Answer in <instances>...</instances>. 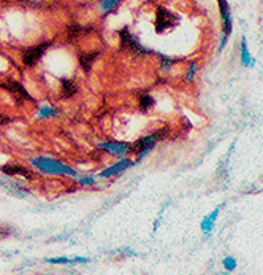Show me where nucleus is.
<instances>
[{"mask_svg":"<svg viewBox=\"0 0 263 275\" xmlns=\"http://www.w3.org/2000/svg\"><path fill=\"white\" fill-rule=\"evenodd\" d=\"M30 164L33 167H37L40 172L43 174H49V175H70V176H76V172L71 167L62 164L60 161H56V159L51 158H33Z\"/></svg>","mask_w":263,"mask_h":275,"instance_id":"1","label":"nucleus"},{"mask_svg":"<svg viewBox=\"0 0 263 275\" xmlns=\"http://www.w3.org/2000/svg\"><path fill=\"white\" fill-rule=\"evenodd\" d=\"M165 129H162V130H157V132H154V134H151V136H146V137H143V138H140V140H137L135 144H132V146H130V152H135L138 154V159L135 162H141V159L146 156L151 150L157 145V142L163 137L162 134H165Z\"/></svg>","mask_w":263,"mask_h":275,"instance_id":"2","label":"nucleus"},{"mask_svg":"<svg viewBox=\"0 0 263 275\" xmlns=\"http://www.w3.org/2000/svg\"><path fill=\"white\" fill-rule=\"evenodd\" d=\"M119 37H121V46H122V50L132 52V54L141 56V54H149V52H151L149 50H146V48L141 45L137 37H133L132 32L129 30V28H122L119 30Z\"/></svg>","mask_w":263,"mask_h":275,"instance_id":"3","label":"nucleus"},{"mask_svg":"<svg viewBox=\"0 0 263 275\" xmlns=\"http://www.w3.org/2000/svg\"><path fill=\"white\" fill-rule=\"evenodd\" d=\"M178 22H179V18L176 14L168 12L167 8H163V6L157 8V13H156V30H157V34H162L165 29L175 28Z\"/></svg>","mask_w":263,"mask_h":275,"instance_id":"4","label":"nucleus"},{"mask_svg":"<svg viewBox=\"0 0 263 275\" xmlns=\"http://www.w3.org/2000/svg\"><path fill=\"white\" fill-rule=\"evenodd\" d=\"M221 8V16H222V24H224V37L221 42V50H224L227 38L230 37L232 34V14H230V6H229V0H217Z\"/></svg>","mask_w":263,"mask_h":275,"instance_id":"5","label":"nucleus"},{"mask_svg":"<svg viewBox=\"0 0 263 275\" xmlns=\"http://www.w3.org/2000/svg\"><path fill=\"white\" fill-rule=\"evenodd\" d=\"M49 48V43H41V45H35L29 50H25L24 51V54H22V62H24V66L27 67H33L37 62L43 58V54L46 52V50Z\"/></svg>","mask_w":263,"mask_h":275,"instance_id":"6","label":"nucleus"},{"mask_svg":"<svg viewBox=\"0 0 263 275\" xmlns=\"http://www.w3.org/2000/svg\"><path fill=\"white\" fill-rule=\"evenodd\" d=\"M130 144H125V142H105L100 144L98 148L103 150V152L114 154V156H124L127 153H130Z\"/></svg>","mask_w":263,"mask_h":275,"instance_id":"7","label":"nucleus"},{"mask_svg":"<svg viewBox=\"0 0 263 275\" xmlns=\"http://www.w3.org/2000/svg\"><path fill=\"white\" fill-rule=\"evenodd\" d=\"M132 166H133V162L129 161V159H121V161H117L114 166L102 170L100 174H98V176H100V178H110V176H113V175H117V174L127 170V168L132 167Z\"/></svg>","mask_w":263,"mask_h":275,"instance_id":"8","label":"nucleus"},{"mask_svg":"<svg viewBox=\"0 0 263 275\" xmlns=\"http://www.w3.org/2000/svg\"><path fill=\"white\" fill-rule=\"evenodd\" d=\"M3 88L5 90L10 92L11 96H14V99H21V100H30V102H33V99L30 97V94L27 92L24 88H22V84H19L17 82H8V83H5L3 84Z\"/></svg>","mask_w":263,"mask_h":275,"instance_id":"9","label":"nucleus"},{"mask_svg":"<svg viewBox=\"0 0 263 275\" xmlns=\"http://www.w3.org/2000/svg\"><path fill=\"white\" fill-rule=\"evenodd\" d=\"M78 92V84L73 80H60V96L62 99H71Z\"/></svg>","mask_w":263,"mask_h":275,"instance_id":"10","label":"nucleus"},{"mask_svg":"<svg viewBox=\"0 0 263 275\" xmlns=\"http://www.w3.org/2000/svg\"><path fill=\"white\" fill-rule=\"evenodd\" d=\"M219 212H221V207L214 208L213 212L208 216H205V220L202 221V230L206 234V236H211L213 229H214V224L217 221V216H219Z\"/></svg>","mask_w":263,"mask_h":275,"instance_id":"11","label":"nucleus"},{"mask_svg":"<svg viewBox=\"0 0 263 275\" xmlns=\"http://www.w3.org/2000/svg\"><path fill=\"white\" fill-rule=\"evenodd\" d=\"M97 58H98V51L83 52V54H79V66H81V68H83L86 74H89Z\"/></svg>","mask_w":263,"mask_h":275,"instance_id":"12","label":"nucleus"},{"mask_svg":"<svg viewBox=\"0 0 263 275\" xmlns=\"http://www.w3.org/2000/svg\"><path fill=\"white\" fill-rule=\"evenodd\" d=\"M2 172L6 174V175H22V176H27V178H32L30 170H27L25 167L17 166V164H6V166H3Z\"/></svg>","mask_w":263,"mask_h":275,"instance_id":"13","label":"nucleus"},{"mask_svg":"<svg viewBox=\"0 0 263 275\" xmlns=\"http://www.w3.org/2000/svg\"><path fill=\"white\" fill-rule=\"evenodd\" d=\"M241 64L244 67H248V68L256 66V59L251 56L249 48H248V43H246V38H244V37H243V42H241Z\"/></svg>","mask_w":263,"mask_h":275,"instance_id":"14","label":"nucleus"},{"mask_svg":"<svg viewBox=\"0 0 263 275\" xmlns=\"http://www.w3.org/2000/svg\"><path fill=\"white\" fill-rule=\"evenodd\" d=\"M89 260L87 258H79V256H76V258H48L46 262L49 264H86Z\"/></svg>","mask_w":263,"mask_h":275,"instance_id":"15","label":"nucleus"},{"mask_svg":"<svg viewBox=\"0 0 263 275\" xmlns=\"http://www.w3.org/2000/svg\"><path fill=\"white\" fill-rule=\"evenodd\" d=\"M119 2L121 0H102L100 2V6H102V10L105 12V13H110V12H113L114 8L119 5Z\"/></svg>","mask_w":263,"mask_h":275,"instance_id":"16","label":"nucleus"},{"mask_svg":"<svg viewBox=\"0 0 263 275\" xmlns=\"http://www.w3.org/2000/svg\"><path fill=\"white\" fill-rule=\"evenodd\" d=\"M222 266L225 268V270L233 272L235 269H237L238 262H237V260L233 258V256H227V258H224V261H222Z\"/></svg>","mask_w":263,"mask_h":275,"instance_id":"17","label":"nucleus"},{"mask_svg":"<svg viewBox=\"0 0 263 275\" xmlns=\"http://www.w3.org/2000/svg\"><path fill=\"white\" fill-rule=\"evenodd\" d=\"M152 105H154V99H152L151 96H146V94H144V96L140 97V108H141L143 112H148V108L152 107Z\"/></svg>","mask_w":263,"mask_h":275,"instance_id":"18","label":"nucleus"},{"mask_svg":"<svg viewBox=\"0 0 263 275\" xmlns=\"http://www.w3.org/2000/svg\"><path fill=\"white\" fill-rule=\"evenodd\" d=\"M57 112L54 110V108H51V107H41L40 108V116H54Z\"/></svg>","mask_w":263,"mask_h":275,"instance_id":"19","label":"nucleus"},{"mask_svg":"<svg viewBox=\"0 0 263 275\" xmlns=\"http://www.w3.org/2000/svg\"><path fill=\"white\" fill-rule=\"evenodd\" d=\"M160 62H162V68H167V70L175 64V60H173V59L165 58V56H160Z\"/></svg>","mask_w":263,"mask_h":275,"instance_id":"20","label":"nucleus"},{"mask_svg":"<svg viewBox=\"0 0 263 275\" xmlns=\"http://www.w3.org/2000/svg\"><path fill=\"white\" fill-rule=\"evenodd\" d=\"M195 70H197V64H195V62H192V66L189 67V72H187V75H186V82H187V83L190 82V80L194 78V75H195Z\"/></svg>","mask_w":263,"mask_h":275,"instance_id":"21","label":"nucleus"},{"mask_svg":"<svg viewBox=\"0 0 263 275\" xmlns=\"http://www.w3.org/2000/svg\"><path fill=\"white\" fill-rule=\"evenodd\" d=\"M78 182L81 184H94L95 178H94V176H84V178H78Z\"/></svg>","mask_w":263,"mask_h":275,"instance_id":"22","label":"nucleus"},{"mask_svg":"<svg viewBox=\"0 0 263 275\" xmlns=\"http://www.w3.org/2000/svg\"><path fill=\"white\" fill-rule=\"evenodd\" d=\"M11 122V118L5 116V114L0 113V126H5V124H10Z\"/></svg>","mask_w":263,"mask_h":275,"instance_id":"23","label":"nucleus"}]
</instances>
